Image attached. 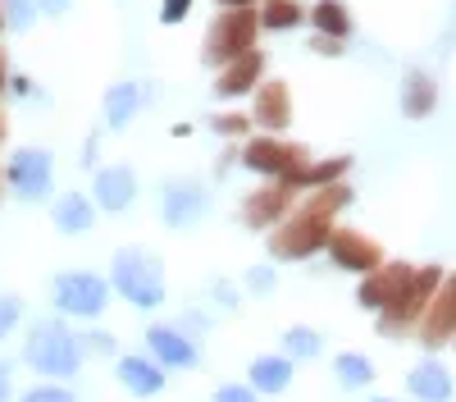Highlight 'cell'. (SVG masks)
I'll return each instance as SVG.
<instances>
[{"mask_svg": "<svg viewBox=\"0 0 456 402\" xmlns=\"http://www.w3.org/2000/svg\"><path fill=\"white\" fill-rule=\"evenodd\" d=\"M311 51H315V55H329V60H338L342 51H347V42H333V37H320V32H315V42H311Z\"/></svg>", "mask_w": 456, "mask_h": 402, "instance_id": "obj_38", "label": "cell"}, {"mask_svg": "<svg viewBox=\"0 0 456 402\" xmlns=\"http://www.w3.org/2000/svg\"><path fill=\"white\" fill-rule=\"evenodd\" d=\"M397 101H402V115L406 119H429L434 110H438V83L429 78L425 69H406Z\"/></svg>", "mask_w": 456, "mask_h": 402, "instance_id": "obj_22", "label": "cell"}, {"mask_svg": "<svg viewBox=\"0 0 456 402\" xmlns=\"http://www.w3.org/2000/svg\"><path fill=\"white\" fill-rule=\"evenodd\" d=\"M415 339H420L429 352L456 339V270L443 275V283H438V292H434V302L425 307L420 324H415Z\"/></svg>", "mask_w": 456, "mask_h": 402, "instance_id": "obj_12", "label": "cell"}, {"mask_svg": "<svg viewBox=\"0 0 456 402\" xmlns=\"http://www.w3.org/2000/svg\"><path fill=\"white\" fill-rule=\"evenodd\" d=\"M352 169V156H329V160H306L292 178H288V188L297 193H315V188H329V183H342Z\"/></svg>", "mask_w": 456, "mask_h": 402, "instance_id": "obj_24", "label": "cell"}, {"mask_svg": "<svg viewBox=\"0 0 456 402\" xmlns=\"http://www.w3.org/2000/svg\"><path fill=\"white\" fill-rule=\"evenodd\" d=\"M324 251H329V261H333L338 270H347V275H370V270L384 266V247H379L370 234L347 229V225L333 229V238H329Z\"/></svg>", "mask_w": 456, "mask_h": 402, "instance_id": "obj_10", "label": "cell"}, {"mask_svg": "<svg viewBox=\"0 0 456 402\" xmlns=\"http://www.w3.org/2000/svg\"><path fill=\"white\" fill-rule=\"evenodd\" d=\"M320 352H324V334H320V329H311V324L283 329V357H292V361H315Z\"/></svg>", "mask_w": 456, "mask_h": 402, "instance_id": "obj_28", "label": "cell"}, {"mask_svg": "<svg viewBox=\"0 0 456 402\" xmlns=\"http://www.w3.org/2000/svg\"><path fill=\"white\" fill-rule=\"evenodd\" d=\"M83 352L110 357L114 352V334H105V329H87V334H83Z\"/></svg>", "mask_w": 456, "mask_h": 402, "instance_id": "obj_36", "label": "cell"}, {"mask_svg": "<svg viewBox=\"0 0 456 402\" xmlns=\"http://www.w3.org/2000/svg\"><path fill=\"white\" fill-rule=\"evenodd\" d=\"M260 0H215V10H256Z\"/></svg>", "mask_w": 456, "mask_h": 402, "instance_id": "obj_41", "label": "cell"}, {"mask_svg": "<svg viewBox=\"0 0 456 402\" xmlns=\"http://www.w3.org/2000/svg\"><path fill=\"white\" fill-rule=\"evenodd\" d=\"M210 128H215L219 137H247V133H251V115H215Z\"/></svg>", "mask_w": 456, "mask_h": 402, "instance_id": "obj_31", "label": "cell"}, {"mask_svg": "<svg viewBox=\"0 0 456 402\" xmlns=\"http://www.w3.org/2000/svg\"><path fill=\"white\" fill-rule=\"evenodd\" d=\"M306 19H311V28H315L320 37H333V42H347V37L356 32L352 10L342 5V0H315V5L306 10Z\"/></svg>", "mask_w": 456, "mask_h": 402, "instance_id": "obj_25", "label": "cell"}, {"mask_svg": "<svg viewBox=\"0 0 456 402\" xmlns=\"http://www.w3.org/2000/svg\"><path fill=\"white\" fill-rule=\"evenodd\" d=\"M411 275H415V266H406V261H384L379 270L361 275V283H356V307H365V311H374V316L388 311L402 292H406Z\"/></svg>", "mask_w": 456, "mask_h": 402, "instance_id": "obj_11", "label": "cell"}, {"mask_svg": "<svg viewBox=\"0 0 456 402\" xmlns=\"http://www.w3.org/2000/svg\"><path fill=\"white\" fill-rule=\"evenodd\" d=\"M10 393H14V384H10V365L0 361V402H10Z\"/></svg>", "mask_w": 456, "mask_h": 402, "instance_id": "obj_42", "label": "cell"}, {"mask_svg": "<svg viewBox=\"0 0 456 402\" xmlns=\"http://www.w3.org/2000/svg\"><path fill=\"white\" fill-rule=\"evenodd\" d=\"M210 215V188L197 178H169L160 188V219L169 229H192Z\"/></svg>", "mask_w": 456, "mask_h": 402, "instance_id": "obj_9", "label": "cell"}, {"mask_svg": "<svg viewBox=\"0 0 456 402\" xmlns=\"http://www.w3.org/2000/svg\"><path fill=\"white\" fill-rule=\"evenodd\" d=\"M251 124L260 133H283L292 124V87L283 78H265L251 92Z\"/></svg>", "mask_w": 456, "mask_h": 402, "instance_id": "obj_14", "label": "cell"}, {"mask_svg": "<svg viewBox=\"0 0 456 402\" xmlns=\"http://www.w3.org/2000/svg\"><path fill=\"white\" fill-rule=\"evenodd\" d=\"M192 10H197V0H160V23L165 28H178Z\"/></svg>", "mask_w": 456, "mask_h": 402, "instance_id": "obj_32", "label": "cell"}, {"mask_svg": "<svg viewBox=\"0 0 456 402\" xmlns=\"http://www.w3.org/2000/svg\"><path fill=\"white\" fill-rule=\"evenodd\" d=\"M19 316H23V302L10 298V292H0V339H5L10 329L19 324Z\"/></svg>", "mask_w": 456, "mask_h": 402, "instance_id": "obj_34", "label": "cell"}, {"mask_svg": "<svg viewBox=\"0 0 456 402\" xmlns=\"http://www.w3.org/2000/svg\"><path fill=\"white\" fill-rule=\"evenodd\" d=\"M370 402H397V398H370Z\"/></svg>", "mask_w": 456, "mask_h": 402, "instance_id": "obj_46", "label": "cell"}, {"mask_svg": "<svg viewBox=\"0 0 456 402\" xmlns=\"http://www.w3.org/2000/svg\"><path fill=\"white\" fill-rule=\"evenodd\" d=\"M114 380H119L133 398H156L165 389V365L151 357V352L146 357L142 352H128V357L114 361Z\"/></svg>", "mask_w": 456, "mask_h": 402, "instance_id": "obj_18", "label": "cell"}, {"mask_svg": "<svg viewBox=\"0 0 456 402\" xmlns=\"http://www.w3.org/2000/svg\"><path fill=\"white\" fill-rule=\"evenodd\" d=\"M19 402H78L69 389H60V384H37V389H28Z\"/></svg>", "mask_w": 456, "mask_h": 402, "instance_id": "obj_33", "label": "cell"}, {"mask_svg": "<svg viewBox=\"0 0 456 402\" xmlns=\"http://www.w3.org/2000/svg\"><path fill=\"white\" fill-rule=\"evenodd\" d=\"M5 183H10V193L19 201H42L51 193V183H55L51 152H42V146H19V152L10 156V165H5Z\"/></svg>", "mask_w": 456, "mask_h": 402, "instance_id": "obj_8", "label": "cell"}, {"mask_svg": "<svg viewBox=\"0 0 456 402\" xmlns=\"http://www.w3.org/2000/svg\"><path fill=\"white\" fill-rule=\"evenodd\" d=\"M37 19H42L37 0H5V23H10V32H28Z\"/></svg>", "mask_w": 456, "mask_h": 402, "instance_id": "obj_29", "label": "cell"}, {"mask_svg": "<svg viewBox=\"0 0 456 402\" xmlns=\"http://www.w3.org/2000/svg\"><path fill=\"white\" fill-rule=\"evenodd\" d=\"M10 92V60H5V51H0V96Z\"/></svg>", "mask_w": 456, "mask_h": 402, "instance_id": "obj_43", "label": "cell"}, {"mask_svg": "<svg viewBox=\"0 0 456 402\" xmlns=\"http://www.w3.org/2000/svg\"><path fill=\"white\" fill-rule=\"evenodd\" d=\"M210 292H215V302H219L224 311H233V307H238V288L228 283V279H215V288H210Z\"/></svg>", "mask_w": 456, "mask_h": 402, "instance_id": "obj_37", "label": "cell"}, {"mask_svg": "<svg viewBox=\"0 0 456 402\" xmlns=\"http://www.w3.org/2000/svg\"><path fill=\"white\" fill-rule=\"evenodd\" d=\"M110 288L137 311H156L165 302V266L146 247H119L110 261Z\"/></svg>", "mask_w": 456, "mask_h": 402, "instance_id": "obj_2", "label": "cell"}, {"mask_svg": "<svg viewBox=\"0 0 456 402\" xmlns=\"http://www.w3.org/2000/svg\"><path fill=\"white\" fill-rule=\"evenodd\" d=\"M10 23H5V0H0V32H5Z\"/></svg>", "mask_w": 456, "mask_h": 402, "instance_id": "obj_44", "label": "cell"}, {"mask_svg": "<svg viewBox=\"0 0 456 402\" xmlns=\"http://www.w3.org/2000/svg\"><path fill=\"white\" fill-rule=\"evenodd\" d=\"M142 105H146V87H142V83H133V78L110 83V87H105V101H101L105 128H110V133H124V128L142 115Z\"/></svg>", "mask_w": 456, "mask_h": 402, "instance_id": "obj_19", "label": "cell"}, {"mask_svg": "<svg viewBox=\"0 0 456 402\" xmlns=\"http://www.w3.org/2000/svg\"><path fill=\"white\" fill-rule=\"evenodd\" d=\"M452 343H456V339H452Z\"/></svg>", "mask_w": 456, "mask_h": 402, "instance_id": "obj_47", "label": "cell"}, {"mask_svg": "<svg viewBox=\"0 0 456 402\" xmlns=\"http://www.w3.org/2000/svg\"><path fill=\"white\" fill-rule=\"evenodd\" d=\"M292 197H297V188H288V183H270V188H256V193L242 201L247 229H274V225H283L288 210H292Z\"/></svg>", "mask_w": 456, "mask_h": 402, "instance_id": "obj_17", "label": "cell"}, {"mask_svg": "<svg viewBox=\"0 0 456 402\" xmlns=\"http://www.w3.org/2000/svg\"><path fill=\"white\" fill-rule=\"evenodd\" d=\"M51 225L64 234V238H78L96 225V201L83 197V193H64L55 197V210H51Z\"/></svg>", "mask_w": 456, "mask_h": 402, "instance_id": "obj_23", "label": "cell"}, {"mask_svg": "<svg viewBox=\"0 0 456 402\" xmlns=\"http://www.w3.org/2000/svg\"><path fill=\"white\" fill-rule=\"evenodd\" d=\"M92 201L105 215H124L137 201V174L128 165H101L92 178Z\"/></svg>", "mask_w": 456, "mask_h": 402, "instance_id": "obj_15", "label": "cell"}, {"mask_svg": "<svg viewBox=\"0 0 456 402\" xmlns=\"http://www.w3.org/2000/svg\"><path fill=\"white\" fill-rule=\"evenodd\" d=\"M110 279H101V275H92V270H64V275H55V283H51V302H55V311L60 316H69V320H96V316H105V307H110Z\"/></svg>", "mask_w": 456, "mask_h": 402, "instance_id": "obj_5", "label": "cell"}, {"mask_svg": "<svg viewBox=\"0 0 456 402\" xmlns=\"http://www.w3.org/2000/svg\"><path fill=\"white\" fill-rule=\"evenodd\" d=\"M146 352L156 357L165 371H192L201 361V348L192 343V334H187L183 324H151L146 329Z\"/></svg>", "mask_w": 456, "mask_h": 402, "instance_id": "obj_13", "label": "cell"}, {"mask_svg": "<svg viewBox=\"0 0 456 402\" xmlns=\"http://www.w3.org/2000/svg\"><path fill=\"white\" fill-rule=\"evenodd\" d=\"M238 160H242V169L270 178V183H288L301 165L311 160V152H306V146H297V142H283L279 133H260V137L242 142Z\"/></svg>", "mask_w": 456, "mask_h": 402, "instance_id": "obj_6", "label": "cell"}, {"mask_svg": "<svg viewBox=\"0 0 456 402\" xmlns=\"http://www.w3.org/2000/svg\"><path fill=\"white\" fill-rule=\"evenodd\" d=\"M347 206H352L347 178L329 183V188H315L297 210H288L283 225L270 229V256H274V261H306V256L324 251L329 238H333V229H338L333 225L338 210H347Z\"/></svg>", "mask_w": 456, "mask_h": 402, "instance_id": "obj_1", "label": "cell"}, {"mask_svg": "<svg viewBox=\"0 0 456 402\" xmlns=\"http://www.w3.org/2000/svg\"><path fill=\"white\" fill-rule=\"evenodd\" d=\"M292 357H283V352H260L251 365H247V384L256 389V393H265V398H274V393H288V384H292Z\"/></svg>", "mask_w": 456, "mask_h": 402, "instance_id": "obj_21", "label": "cell"}, {"mask_svg": "<svg viewBox=\"0 0 456 402\" xmlns=\"http://www.w3.org/2000/svg\"><path fill=\"white\" fill-rule=\"evenodd\" d=\"M83 357H87L83 352V339L73 334L64 320H37L28 343H23V361L32 365L37 375H46V380L78 375L83 371Z\"/></svg>", "mask_w": 456, "mask_h": 402, "instance_id": "obj_3", "label": "cell"}, {"mask_svg": "<svg viewBox=\"0 0 456 402\" xmlns=\"http://www.w3.org/2000/svg\"><path fill=\"white\" fill-rule=\"evenodd\" d=\"M256 14H260V32H292L306 23V5L301 0H260Z\"/></svg>", "mask_w": 456, "mask_h": 402, "instance_id": "obj_26", "label": "cell"}, {"mask_svg": "<svg viewBox=\"0 0 456 402\" xmlns=\"http://www.w3.org/2000/svg\"><path fill=\"white\" fill-rule=\"evenodd\" d=\"M274 288H279L274 266H251V270H247V292H251V298H270Z\"/></svg>", "mask_w": 456, "mask_h": 402, "instance_id": "obj_30", "label": "cell"}, {"mask_svg": "<svg viewBox=\"0 0 456 402\" xmlns=\"http://www.w3.org/2000/svg\"><path fill=\"white\" fill-rule=\"evenodd\" d=\"M374 361L365 357V352H338L333 357V380L342 384V389H370L374 384Z\"/></svg>", "mask_w": 456, "mask_h": 402, "instance_id": "obj_27", "label": "cell"}, {"mask_svg": "<svg viewBox=\"0 0 456 402\" xmlns=\"http://www.w3.org/2000/svg\"><path fill=\"white\" fill-rule=\"evenodd\" d=\"M256 37H260V14L256 10H219L210 19V28H206L201 64L206 69H224L228 60L256 51Z\"/></svg>", "mask_w": 456, "mask_h": 402, "instance_id": "obj_4", "label": "cell"}, {"mask_svg": "<svg viewBox=\"0 0 456 402\" xmlns=\"http://www.w3.org/2000/svg\"><path fill=\"white\" fill-rule=\"evenodd\" d=\"M260 83H265V55H260V46L238 55V60H228L224 69H215V96L219 101H242Z\"/></svg>", "mask_w": 456, "mask_h": 402, "instance_id": "obj_16", "label": "cell"}, {"mask_svg": "<svg viewBox=\"0 0 456 402\" xmlns=\"http://www.w3.org/2000/svg\"><path fill=\"white\" fill-rule=\"evenodd\" d=\"M10 92H14V96H37V87H32L28 73H10Z\"/></svg>", "mask_w": 456, "mask_h": 402, "instance_id": "obj_40", "label": "cell"}, {"mask_svg": "<svg viewBox=\"0 0 456 402\" xmlns=\"http://www.w3.org/2000/svg\"><path fill=\"white\" fill-rule=\"evenodd\" d=\"M406 389H411V398H415V402H452V393H456L452 371H447L443 361H434V357H425L420 365H411Z\"/></svg>", "mask_w": 456, "mask_h": 402, "instance_id": "obj_20", "label": "cell"}, {"mask_svg": "<svg viewBox=\"0 0 456 402\" xmlns=\"http://www.w3.org/2000/svg\"><path fill=\"white\" fill-rule=\"evenodd\" d=\"M210 402H260V393L251 384H219Z\"/></svg>", "mask_w": 456, "mask_h": 402, "instance_id": "obj_35", "label": "cell"}, {"mask_svg": "<svg viewBox=\"0 0 456 402\" xmlns=\"http://www.w3.org/2000/svg\"><path fill=\"white\" fill-rule=\"evenodd\" d=\"M37 10H42L46 19H64L73 10V0H37Z\"/></svg>", "mask_w": 456, "mask_h": 402, "instance_id": "obj_39", "label": "cell"}, {"mask_svg": "<svg viewBox=\"0 0 456 402\" xmlns=\"http://www.w3.org/2000/svg\"><path fill=\"white\" fill-rule=\"evenodd\" d=\"M0 142H5V115H0Z\"/></svg>", "mask_w": 456, "mask_h": 402, "instance_id": "obj_45", "label": "cell"}, {"mask_svg": "<svg viewBox=\"0 0 456 402\" xmlns=\"http://www.w3.org/2000/svg\"><path fill=\"white\" fill-rule=\"evenodd\" d=\"M443 275H447V270H438V266H415L406 292H402V298H397L388 311H379V334H384V339H397V334H406V329L420 324V316H425V307L434 302V292H438Z\"/></svg>", "mask_w": 456, "mask_h": 402, "instance_id": "obj_7", "label": "cell"}]
</instances>
